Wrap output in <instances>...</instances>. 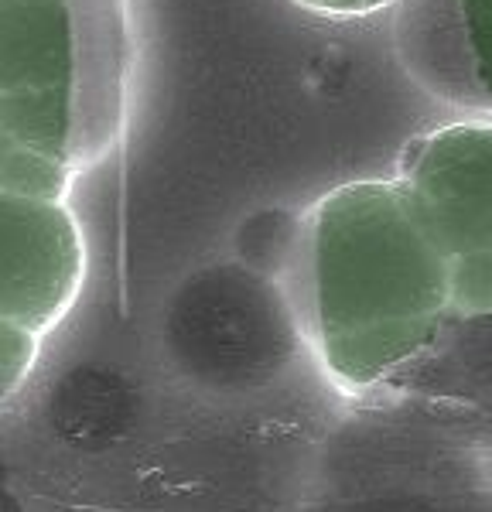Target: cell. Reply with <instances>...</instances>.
Listing matches in <instances>:
<instances>
[{
  "mask_svg": "<svg viewBox=\"0 0 492 512\" xmlns=\"http://www.w3.org/2000/svg\"><path fill=\"white\" fill-rule=\"evenodd\" d=\"M4 325L41 335L62 318L79 287L76 226L52 198H4Z\"/></svg>",
  "mask_w": 492,
  "mask_h": 512,
  "instance_id": "cell-5",
  "label": "cell"
},
{
  "mask_svg": "<svg viewBox=\"0 0 492 512\" xmlns=\"http://www.w3.org/2000/svg\"><path fill=\"white\" fill-rule=\"evenodd\" d=\"M393 52L431 99L492 120V0H400Z\"/></svg>",
  "mask_w": 492,
  "mask_h": 512,
  "instance_id": "cell-3",
  "label": "cell"
},
{
  "mask_svg": "<svg viewBox=\"0 0 492 512\" xmlns=\"http://www.w3.org/2000/svg\"><path fill=\"white\" fill-rule=\"evenodd\" d=\"M400 181L451 260L492 256V120H465L407 144Z\"/></svg>",
  "mask_w": 492,
  "mask_h": 512,
  "instance_id": "cell-4",
  "label": "cell"
},
{
  "mask_svg": "<svg viewBox=\"0 0 492 512\" xmlns=\"http://www.w3.org/2000/svg\"><path fill=\"white\" fill-rule=\"evenodd\" d=\"M469 451H492V311H458L380 386Z\"/></svg>",
  "mask_w": 492,
  "mask_h": 512,
  "instance_id": "cell-2",
  "label": "cell"
},
{
  "mask_svg": "<svg viewBox=\"0 0 492 512\" xmlns=\"http://www.w3.org/2000/svg\"><path fill=\"white\" fill-rule=\"evenodd\" d=\"M298 270L311 342L352 393L380 390L451 311L455 260L400 178L318 198L301 226Z\"/></svg>",
  "mask_w": 492,
  "mask_h": 512,
  "instance_id": "cell-1",
  "label": "cell"
},
{
  "mask_svg": "<svg viewBox=\"0 0 492 512\" xmlns=\"http://www.w3.org/2000/svg\"><path fill=\"white\" fill-rule=\"evenodd\" d=\"M291 4L322 18H369L376 11H393L400 0H291Z\"/></svg>",
  "mask_w": 492,
  "mask_h": 512,
  "instance_id": "cell-6",
  "label": "cell"
}]
</instances>
